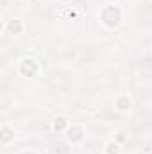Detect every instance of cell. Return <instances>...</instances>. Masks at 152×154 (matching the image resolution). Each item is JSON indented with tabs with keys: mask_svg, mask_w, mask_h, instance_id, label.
I'll list each match as a JSON object with an SVG mask.
<instances>
[{
	"mask_svg": "<svg viewBox=\"0 0 152 154\" xmlns=\"http://www.w3.org/2000/svg\"><path fill=\"white\" fill-rule=\"evenodd\" d=\"M70 124H72V122H70L66 116H57V118L52 122V131H54V133H59V134H61V133L65 134L66 129L70 127Z\"/></svg>",
	"mask_w": 152,
	"mask_h": 154,
	"instance_id": "5b68a950",
	"label": "cell"
},
{
	"mask_svg": "<svg viewBox=\"0 0 152 154\" xmlns=\"http://www.w3.org/2000/svg\"><path fill=\"white\" fill-rule=\"evenodd\" d=\"M122 149H120V143L114 142V140H109L106 145H104V154H120Z\"/></svg>",
	"mask_w": 152,
	"mask_h": 154,
	"instance_id": "ba28073f",
	"label": "cell"
},
{
	"mask_svg": "<svg viewBox=\"0 0 152 154\" xmlns=\"http://www.w3.org/2000/svg\"><path fill=\"white\" fill-rule=\"evenodd\" d=\"M114 109L120 111V113H127L131 109V97L123 91L116 93L114 95Z\"/></svg>",
	"mask_w": 152,
	"mask_h": 154,
	"instance_id": "277c9868",
	"label": "cell"
},
{
	"mask_svg": "<svg viewBox=\"0 0 152 154\" xmlns=\"http://www.w3.org/2000/svg\"><path fill=\"white\" fill-rule=\"evenodd\" d=\"M18 74L25 79H32L39 74V63L34 57H22L18 61Z\"/></svg>",
	"mask_w": 152,
	"mask_h": 154,
	"instance_id": "7a4b0ae2",
	"label": "cell"
},
{
	"mask_svg": "<svg viewBox=\"0 0 152 154\" xmlns=\"http://www.w3.org/2000/svg\"><path fill=\"white\" fill-rule=\"evenodd\" d=\"M20 154H36V152H32V151H22Z\"/></svg>",
	"mask_w": 152,
	"mask_h": 154,
	"instance_id": "9c48e42d",
	"label": "cell"
},
{
	"mask_svg": "<svg viewBox=\"0 0 152 154\" xmlns=\"http://www.w3.org/2000/svg\"><path fill=\"white\" fill-rule=\"evenodd\" d=\"M23 29H25V25H23V22H22L20 18H13V20H9V23H7V31H9L11 34H14V36L22 34Z\"/></svg>",
	"mask_w": 152,
	"mask_h": 154,
	"instance_id": "52a82bcc",
	"label": "cell"
},
{
	"mask_svg": "<svg viewBox=\"0 0 152 154\" xmlns=\"http://www.w3.org/2000/svg\"><path fill=\"white\" fill-rule=\"evenodd\" d=\"M99 18H100V23H102L106 29L113 31V29H116V27L122 23V20H123V14H122V9H120L118 5L108 4V5H104V7L100 9V13H99Z\"/></svg>",
	"mask_w": 152,
	"mask_h": 154,
	"instance_id": "6da1fadb",
	"label": "cell"
},
{
	"mask_svg": "<svg viewBox=\"0 0 152 154\" xmlns=\"http://www.w3.org/2000/svg\"><path fill=\"white\" fill-rule=\"evenodd\" d=\"M65 138H66V142L70 145H81L84 142V138H86V127L82 124H79V122H72L70 127L65 133Z\"/></svg>",
	"mask_w": 152,
	"mask_h": 154,
	"instance_id": "3957f363",
	"label": "cell"
},
{
	"mask_svg": "<svg viewBox=\"0 0 152 154\" xmlns=\"http://www.w3.org/2000/svg\"><path fill=\"white\" fill-rule=\"evenodd\" d=\"M0 140H2L4 145H9L14 140V129L9 124H2V127H0Z\"/></svg>",
	"mask_w": 152,
	"mask_h": 154,
	"instance_id": "8992f818",
	"label": "cell"
}]
</instances>
